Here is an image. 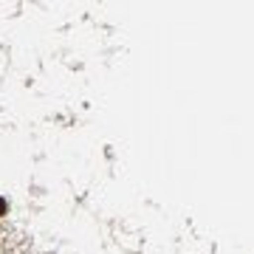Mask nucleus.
<instances>
[{
  "mask_svg": "<svg viewBox=\"0 0 254 254\" xmlns=\"http://www.w3.org/2000/svg\"><path fill=\"white\" fill-rule=\"evenodd\" d=\"M6 209H9V206H6V200L0 198V218H3V215H6Z\"/></svg>",
  "mask_w": 254,
  "mask_h": 254,
  "instance_id": "f257e3e1",
  "label": "nucleus"
}]
</instances>
